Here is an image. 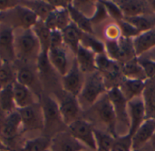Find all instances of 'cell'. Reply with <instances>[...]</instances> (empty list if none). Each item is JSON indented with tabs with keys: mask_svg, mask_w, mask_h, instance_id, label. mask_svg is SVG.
Instances as JSON below:
<instances>
[{
	"mask_svg": "<svg viewBox=\"0 0 155 151\" xmlns=\"http://www.w3.org/2000/svg\"><path fill=\"white\" fill-rule=\"evenodd\" d=\"M15 52L16 60L24 64L36 63L41 46L32 29L15 30Z\"/></svg>",
	"mask_w": 155,
	"mask_h": 151,
	"instance_id": "1",
	"label": "cell"
},
{
	"mask_svg": "<svg viewBox=\"0 0 155 151\" xmlns=\"http://www.w3.org/2000/svg\"><path fill=\"white\" fill-rule=\"evenodd\" d=\"M107 91L108 88L105 85L104 77L98 71L89 74L85 78L81 93L77 97L82 110H88L91 108L103 95L107 93Z\"/></svg>",
	"mask_w": 155,
	"mask_h": 151,
	"instance_id": "2",
	"label": "cell"
},
{
	"mask_svg": "<svg viewBox=\"0 0 155 151\" xmlns=\"http://www.w3.org/2000/svg\"><path fill=\"white\" fill-rule=\"evenodd\" d=\"M39 18L29 8L20 2L14 8L0 14V22L16 29H32Z\"/></svg>",
	"mask_w": 155,
	"mask_h": 151,
	"instance_id": "3",
	"label": "cell"
},
{
	"mask_svg": "<svg viewBox=\"0 0 155 151\" xmlns=\"http://www.w3.org/2000/svg\"><path fill=\"white\" fill-rule=\"evenodd\" d=\"M88 110L92 112L94 118L97 119V121H99L106 128L107 133L111 134L114 138L117 137L116 116L107 93L103 95L96 101V103Z\"/></svg>",
	"mask_w": 155,
	"mask_h": 151,
	"instance_id": "4",
	"label": "cell"
},
{
	"mask_svg": "<svg viewBox=\"0 0 155 151\" xmlns=\"http://www.w3.org/2000/svg\"><path fill=\"white\" fill-rule=\"evenodd\" d=\"M41 107L44 116L45 136L51 138L50 134H52L55 129L59 128L61 125H64L60 115L58 102L50 96H43L41 100Z\"/></svg>",
	"mask_w": 155,
	"mask_h": 151,
	"instance_id": "5",
	"label": "cell"
},
{
	"mask_svg": "<svg viewBox=\"0 0 155 151\" xmlns=\"http://www.w3.org/2000/svg\"><path fill=\"white\" fill-rule=\"evenodd\" d=\"M94 126L88 120L79 118L67 127V131L89 150L96 151Z\"/></svg>",
	"mask_w": 155,
	"mask_h": 151,
	"instance_id": "6",
	"label": "cell"
},
{
	"mask_svg": "<svg viewBox=\"0 0 155 151\" xmlns=\"http://www.w3.org/2000/svg\"><path fill=\"white\" fill-rule=\"evenodd\" d=\"M17 110L22 119V133L34 130L44 131L45 123L41 103L37 102L32 106Z\"/></svg>",
	"mask_w": 155,
	"mask_h": 151,
	"instance_id": "7",
	"label": "cell"
},
{
	"mask_svg": "<svg viewBox=\"0 0 155 151\" xmlns=\"http://www.w3.org/2000/svg\"><path fill=\"white\" fill-rule=\"evenodd\" d=\"M107 95L110 98V101L114 107L117 126L123 128L122 129H126L129 134L130 121L128 116V101L121 92L119 88H113L107 91ZM116 126V129H117Z\"/></svg>",
	"mask_w": 155,
	"mask_h": 151,
	"instance_id": "8",
	"label": "cell"
},
{
	"mask_svg": "<svg viewBox=\"0 0 155 151\" xmlns=\"http://www.w3.org/2000/svg\"><path fill=\"white\" fill-rule=\"evenodd\" d=\"M58 106L62 120L66 127H68L70 124L76 121L77 119L82 118V108L76 97L63 91V94L59 97Z\"/></svg>",
	"mask_w": 155,
	"mask_h": 151,
	"instance_id": "9",
	"label": "cell"
},
{
	"mask_svg": "<svg viewBox=\"0 0 155 151\" xmlns=\"http://www.w3.org/2000/svg\"><path fill=\"white\" fill-rule=\"evenodd\" d=\"M0 59L3 63L13 65L16 60L15 52V30L0 22Z\"/></svg>",
	"mask_w": 155,
	"mask_h": 151,
	"instance_id": "10",
	"label": "cell"
},
{
	"mask_svg": "<svg viewBox=\"0 0 155 151\" xmlns=\"http://www.w3.org/2000/svg\"><path fill=\"white\" fill-rule=\"evenodd\" d=\"M84 81V74L80 70L75 59H74L68 72L62 77L63 90L77 98L83 89Z\"/></svg>",
	"mask_w": 155,
	"mask_h": 151,
	"instance_id": "11",
	"label": "cell"
},
{
	"mask_svg": "<svg viewBox=\"0 0 155 151\" xmlns=\"http://www.w3.org/2000/svg\"><path fill=\"white\" fill-rule=\"evenodd\" d=\"M21 133L22 119L18 110L16 109L5 116L0 127V136L2 141L8 146V142L14 140Z\"/></svg>",
	"mask_w": 155,
	"mask_h": 151,
	"instance_id": "12",
	"label": "cell"
},
{
	"mask_svg": "<svg viewBox=\"0 0 155 151\" xmlns=\"http://www.w3.org/2000/svg\"><path fill=\"white\" fill-rule=\"evenodd\" d=\"M128 116L130 121L129 135H133L146 119V109L143 96L128 101Z\"/></svg>",
	"mask_w": 155,
	"mask_h": 151,
	"instance_id": "13",
	"label": "cell"
},
{
	"mask_svg": "<svg viewBox=\"0 0 155 151\" xmlns=\"http://www.w3.org/2000/svg\"><path fill=\"white\" fill-rule=\"evenodd\" d=\"M50 150L52 151H84L89 150L67 130L61 131L51 138Z\"/></svg>",
	"mask_w": 155,
	"mask_h": 151,
	"instance_id": "14",
	"label": "cell"
},
{
	"mask_svg": "<svg viewBox=\"0 0 155 151\" xmlns=\"http://www.w3.org/2000/svg\"><path fill=\"white\" fill-rule=\"evenodd\" d=\"M155 136V118H146L132 137L133 151L142 149Z\"/></svg>",
	"mask_w": 155,
	"mask_h": 151,
	"instance_id": "15",
	"label": "cell"
},
{
	"mask_svg": "<svg viewBox=\"0 0 155 151\" xmlns=\"http://www.w3.org/2000/svg\"><path fill=\"white\" fill-rule=\"evenodd\" d=\"M121 8L124 17H134L153 13L149 1L141 0H119L115 1Z\"/></svg>",
	"mask_w": 155,
	"mask_h": 151,
	"instance_id": "16",
	"label": "cell"
},
{
	"mask_svg": "<svg viewBox=\"0 0 155 151\" xmlns=\"http://www.w3.org/2000/svg\"><path fill=\"white\" fill-rule=\"evenodd\" d=\"M74 59L84 74H92L97 71L96 55L84 46L80 45Z\"/></svg>",
	"mask_w": 155,
	"mask_h": 151,
	"instance_id": "17",
	"label": "cell"
},
{
	"mask_svg": "<svg viewBox=\"0 0 155 151\" xmlns=\"http://www.w3.org/2000/svg\"><path fill=\"white\" fill-rule=\"evenodd\" d=\"M64 46H65L57 48H52L48 51V59L52 67L54 68L62 77H64L71 67Z\"/></svg>",
	"mask_w": 155,
	"mask_h": 151,
	"instance_id": "18",
	"label": "cell"
},
{
	"mask_svg": "<svg viewBox=\"0 0 155 151\" xmlns=\"http://www.w3.org/2000/svg\"><path fill=\"white\" fill-rule=\"evenodd\" d=\"M13 92L16 109H22L37 103L35 100L36 95L29 88L17 83L16 81L13 83Z\"/></svg>",
	"mask_w": 155,
	"mask_h": 151,
	"instance_id": "19",
	"label": "cell"
},
{
	"mask_svg": "<svg viewBox=\"0 0 155 151\" xmlns=\"http://www.w3.org/2000/svg\"><path fill=\"white\" fill-rule=\"evenodd\" d=\"M44 22L47 26V28H49L51 31L52 30L63 31L72 23L67 8H60V9L53 10Z\"/></svg>",
	"mask_w": 155,
	"mask_h": 151,
	"instance_id": "20",
	"label": "cell"
},
{
	"mask_svg": "<svg viewBox=\"0 0 155 151\" xmlns=\"http://www.w3.org/2000/svg\"><path fill=\"white\" fill-rule=\"evenodd\" d=\"M146 87V81L134 80L124 77L119 88L127 101H130L137 97L143 96V93Z\"/></svg>",
	"mask_w": 155,
	"mask_h": 151,
	"instance_id": "21",
	"label": "cell"
},
{
	"mask_svg": "<svg viewBox=\"0 0 155 151\" xmlns=\"http://www.w3.org/2000/svg\"><path fill=\"white\" fill-rule=\"evenodd\" d=\"M62 35L64 45L75 55L81 45L84 32L81 31L74 24L71 23L66 28L62 31Z\"/></svg>",
	"mask_w": 155,
	"mask_h": 151,
	"instance_id": "22",
	"label": "cell"
},
{
	"mask_svg": "<svg viewBox=\"0 0 155 151\" xmlns=\"http://www.w3.org/2000/svg\"><path fill=\"white\" fill-rule=\"evenodd\" d=\"M134 46L137 57L143 56L145 52L155 47V26L140 34L134 39Z\"/></svg>",
	"mask_w": 155,
	"mask_h": 151,
	"instance_id": "23",
	"label": "cell"
},
{
	"mask_svg": "<svg viewBox=\"0 0 155 151\" xmlns=\"http://www.w3.org/2000/svg\"><path fill=\"white\" fill-rule=\"evenodd\" d=\"M67 9H68L70 18H71V21L73 24H74L84 33L94 35V26L90 20V17H88L87 15L83 14L81 11H79L77 8H75L72 5V1H71V4L69 5V6L67 7Z\"/></svg>",
	"mask_w": 155,
	"mask_h": 151,
	"instance_id": "24",
	"label": "cell"
},
{
	"mask_svg": "<svg viewBox=\"0 0 155 151\" xmlns=\"http://www.w3.org/2000/svg\"><path fill=\"white\" fill-rule=\"evenodd\" d=\"M121 71L124 77L134 80L147 81V77L141 65L138 62L137 57L124 64H121Z\"/></svg>",
	"mask_w": 155,
	"mask_h": 151,
	"instance_id": "25",
	"label": "cell"
},
{
	"mask_svg": "<svg viewBox=\"0 0 155 151\" xmlns=\"http://www.w3.org/2000/svg\"><path fill=\"white\" fill-rule=\"evenodd\" d=\"M143 98L146 109V118H155V77L146 81Z\"/></svg>",
	"mask_w": 155,
	"mask_h": 151,
	"instance_id": "26",
	"label": "cell"
},
{
	"mask_svg": "<svg viewBox=\"0 0 155 151\" xmlns=\"http://www.w3.org/2000/svg\"><path fill=\"white\" fill-rule=\"evenodd\" d=\"M20 3L31 9L39 18V20L45 21L49 14L54 10V8L46 0H29V1H20Z\"/></svg>",
	"mask_w": 155,
	"mask_h": 151,
	"instance_id": "27",
	"label": "cell"
},
{
	"mask_svg": "<svg viewBox=\"0 0 155 151\" xmlns=\"http://www.w3.org/2000/svg\"><path fill=\"white\" fill-rule=\"evenodd\" d=\"M124 20L133 25L140 33L146 32L155 26V14H145L134 17H124Z\"/></svg>",
	"mask_w": 155,
	"mask_h": 151,
	"instance_id": "28",
	"label": "cell"
},
{
	"mask_svg": "<svg viewBox=\"0 0 155 151\" xmlns=\"http://www.w3.org/2000/svg\"><path fill=\"white\" fill-rule=\"evenodd\" d=\"M33 32L36 36L40 46H41V52L48 53L50 48V35L51 30L47 28L45 22L42 20H38L37 23L32 28Z\"/></svg>",
	"mask_w": 155,
	"mask_h": 151,
	"instance_id": "29",
	"label": "cell"
},
{
	"mask_svg": "<svg viewBox=\"0 0 155 151\" xmlns=\"http://www.w3.org/2000/svg\"><path fill=\"white\" fill-rule=\"evenodd\" d=\"M0 110L4 112L5 116L16 110L14 99L13 84L0 89Z\"/></svg>",
	"mask_w": 155,
	"mask_h": 151,
	"instance_id": "30",
	"label": "cell"
},
{
	"mask_svg": "<svg viewBox=\"0 0 155 151\" xmlns=\"http://www.w3.org/2000/svg\"><path fill=\"white\" fill-rule=\"evenodd\" d=\"M15 81L23 86L29 88L31 90L36 83L35 72L28 66H22L15 71ZM33 91V90H32Z\"/></svg>",
	"mask_w": 155,
	"mask_h": 151,
	"instance_id": "31",
	"label": "cell"
},
{
	"mask_svg": "<svg viewBox=\"0 0 155 151\" xmlns=\"http://www.w3.org/2000/svg\"><path fill=\"white\" fill-rule=\"evenodd\" d=\"M50 144L51 138L44 135L26 140L23 147L16 151H46L50 149Z\"/></svg>",
	"mask_w": 155,
	"mask_h": 151,
	"instance_id": "32",
	"label": "cell"
},
{
	"mask_svg": "<svg viewBox=\"0 0 155 151\" xmlns=\"http://www.w3.org/2000/svg\"><path fill=\"white\" fill-rule=\"evenodd\" d=\"M94 133L96 142V151H112L114 143V137L106 131L98 129H94Z\"/></svg>",
	"mask_w": 155,
	"mask_h": 151,
	"instance_id": "33",
	"label": "cell"
},
{
	"mask_svg": "<svg viewBox=\"0 0 155 151\" xmlns=\"http://www.w3.org/2000/svg\"><path fill=\"white\" fill-rule=\"evenodd\" d=\"M81 45L84 47L93 51L96 56L105 54V44L99 38H97L94 35L85 34L84 33L83 38L81 41Z\"/></svg>",
	"mask_w": 155,
	"mask_h": 151,
	"instance_id": "34",
	"label": "cell"
},
{
	"mask_svg": "<svg viewBox=\"0 0 155 151\" xmlns=\"http://www.w3.org/2000/svg\"><path fill=\"white\" fill-rule=\"evenodd\" d=\"M15 81V72L13 70L12 65L3 63L0 67V89L13 84Z\"/></svg>",
	"mask_w": 155,
	"mask_h": 151,
	"instance_id": "35",
	"label": "cell"
},
{
	"mask_svg": "<svg viewBox=\"0 0 155 151\" xmlns=\"http://www.w3.org/2000/svg\"><path fill=\"white\" fill-rule=\"evenodd\" d=\"M101 2L104 5L109 16L112 17L115 21V23L124 19V15L123 12H122L121 8L119 7V5L116 4L115 1L104 0V1H101Z\"/></svg>",
	"mask_w": 155,
	"mask_h": 151,
	"instance_id": "36",
	"label": "cell"
},
{
	"mask_svg": "<svg viewBox=\"0 0 155 151\" xmlns=\"http://www.w3.org/2000/svg\"><path fill=\"white\" fill-rule=\"evenodd\" d=\"M112 151H133L132 137L128 134L114 138V143Z\"/></svg>",
	"mask_w": 155,
	"mask_h": 151,
	"instance_id": "37",
	"label": "cell"
},
{
	"mask_svg": "<svg viewBox=\"0 0 155 151\" xmlns=\"http://www.w3.org/2000/svg\"><path fill=\"white\" fill-rule=\"evenodd\" d=\"M108 17H109V15H108L104 5H103V3L101 1H97L95 4L94 12L93 15L90 17V20H91L93 26L101 24L102 22L106 20Z\"/></svg>",
	"mask_w": 155,
	"mask_h": 151,
	"instance_id": "38",
	"label": "cell"
},
{
	"mask_svg": "<svg viewBox=\"0 0 155 151\" xmlns=\"http://www.w3.org/2000/svg\"><path fill=\"white\" fill-rule=\"evenodd\" d=\"M137 58L139 64L144 71L147 80L153 78L155 77V60L149 57H145L143 56L137 57Z\"/></svg>",
	"mask_w": 155,
	"mask_h": 151,
	"instance_id": "39",
	"label": "cell"
},
{
	"mask_svg": "<svg viewBox=\"0 0 155 151\" xmlns=\"http://www.w3.org/2000/svg\"><path fill=\"white\" fill-rule=\"evenodd\" d=\"M121 30V34L123 37L125 38H130V39H134L135 37H137L141 33L140 31H138L133 25H131L129 22L124 20H121L119 22L116 23Z\"/></svg>",
	"mask_w": 155,
	"mask_h": 151,
	"instance_id": "40",
	"label": "cell"
},
{
	"mask_svg": "<svg viewBox=\"0 0 155 151\" xmlns=\"http://www.w3.org/2000/svg\"><path fill=\"white\" fill-rule=\"evenodd\" d=\"M104 36L106 40H118L121 36V30L116 23H111L104 28Z\"/></svg>",
	"mask_w": 155,
	"mask_h": 151,
	"instance_id": "41",
	"label": "cell"
},
{
	"mask_svg": "<svg viewBox=\"0 0 155 151\" xmlns=\"http://www.w3.org/2000/svg\"><path fill=\"white\" fill-rule=\"evenodd\" d=\"M64 40H63V35L62 31L59 30H52L50 35V48H57L64 46Z\"/></svg>",
	"mask_w": 155,
	"mask_h": 151,
	"instance_id": "42",
	"label": "cell"
},
{
	"mask_svg": "<svg viewBox=\"0 0 155 151\" xmlns=\"http://www.w3.org/2000/svg\"><path fill=\"white\" fill-rule=\"evenodd\" d=\"M19 2L20 1L15 0H0V14L14 8L19 4Z\"/></svg>",
	"mask_w": 155,
	"mask_h": 151,
	"instance_id": "43",
	"label": "cell"
},
{
	"mask_svg": "<svg viewBox=\"0 0 155 151\" xmlns=\"http://www.w3.org/2000/svg\"><path fill=\"white\" fill-rule=\"evenodd\" d=\"M47 1L54 9L67 8L71 4V1H67V0H47Z\"/></svg>",
	"mask_w": 155,
	"mask_h": 151,
	"instance_id": "44",
	"label": "cell"
},
{
	"mask_svg": "<svg viewBox=\"0 0 155 151\" xmlns=\"http://www.w3.org/2000/svg\"><path fill=\"white\" fill-rule=\"evenodd\" d=\"M0 150H5V151H16L13 150L11 148H9L8 146H6L4 142H0Z\"/></svg>",
	"mask_w": 155,
	"mask_h": 151,
	"instance_id": "45",
	"label": "cell"
},
{
	"mask_svg": "<svg viewBox=\"0 0 155 151\" xmlns=\"http://www.w3.org/2000/svg\"><path fill=\"white\" fill-rule=\"evenodd\" d=\"M149 4L151 5V8L153 10V12L155 14V0H152V1H149Z\"/></svg>",
	"mask_w": 155,
	"mask_h": 151,
	"instance_id": "46",
	"label": "cell"
},
{
	"mask_svg": "<svg viewBox=\"0 0 155 151\" xmlns=\"http://www.w3.org/2000/svg\"><path fill=\"white\" fill-rule=\"evenodd\" d=\"M2 65H3V62H2V60L0 59V67H2Z\"/></svg>",
	"mask_w": 155,
	"mask_h": 151,
	"instance_id": "47",
	"label": "cell"
},
{
	"mask_svg": "<svg viewBox=\"0 0 155 151\" xmlns=\"http://www.w3.org/2000/svg\"><path fill=\"white\" fill-rule=\"evenodd\" d=\"M0 142H3V141H2V139H1V136H0Z\"/></svg>",
	"mask_w": 155,
	"mask_h": 151,
	"instance_id": "48",
	"label": "cell"
},
{
	"mask_svg": "<svg viewBox=\"0 0 155 151\" xmlns=\"http://www.w3.org/2000/svg\"><path fill=\"white\" fill-rule=\"evenodd\" d=\"M153 140H154V142H155V136H154V138H153ZM154 145H155V143H154Z\"/></svg>",
	"mask_w": 155,
	"mask_h": 151,
	"instance_id": "49",
	"label": "cell"
},
{
	"mask_svg": "<svg viewBox=\"0 0 155 151\" xmlns=\"http://www.w3.org/2000/svg\"><path fill=\"white\" fill-rule=\"evenodd\" d=\"M46 151H52V150H50V149H48V150H46Z\"/></svg>",
	"mask_w": 155,
	"mask_h": 151,
	"instance_id": "50",
	"label": "cell"
},
{
	"mask_svg": "<svg viewBox=\"0 0 155 151\" xmlns=\"http://www.w3.org/2000/svg\"><path fill=\"white\" fill-rule=\"evenodd\" d=\"M84 151H91V150H84Z\"/></svg>",
	"mask_w": 155,
	"mask_h": 151,
	"instance_id": "51",
	"label": "cell"
},
{
	"mask_svg": "<svg viewBox=\"0 0 155 151\" xmlns=\"http://www.w3.org/2000/svg\"><path fill=\"white\" fill-rule=\"evenodd\" d=\"M0 151H5V150H0Z\"/></svg>",
	"mask_w": 155,
	"mask_h": 151,
	"instance_id": "52",
	"label": "cell"
}]
</instances>
